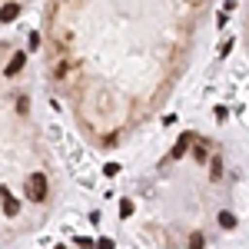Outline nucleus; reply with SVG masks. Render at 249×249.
I'll return each mask as SVG.
<instances>
[{
	"label": "nucleus",
	"instance_id": "4",
	"mask_svg": "<svg viewBox=\"0 0 249 249\" xmlns=\"http://www.w3.org/2000/svg\"><path fill=\"white\" fill-rule=\"evenodd\" d=\"M20 17V3H3L0 7V23H10V20Z\"/></svg>",
	"mask_w": 249,
	"mask_h": 249
},
{
	"label": "nucleus",
	"instance_id": "8",
	"mask_svg": "<svg viewBox=\"0 0 249 249\" xmlns=\"http://www.w3.org/2000/svg\"><path fill=\"white\" fill-rule=\"evenodd\" d=\"M130 213H133V203H130V199H123V203H120V216H123V219H126V216H130Z\"/></svg>",
	"mask_w": 249,
	"mask_h": 249
},
{
	"label": "nucleus",
	"instance_id": "9",
	"mask_svg": "<svg viewBox=\"0 0 249 249\" xmlns=\"http://www.w3.org/2000/svg\"><path fill=\"white\" fill-rule=\"evenodd\" d=\"M96 249H113V239H107V236H103V239H100V243H93Z\"/></svg>",
	"mask_w": 249,
	"mask_h": 249
},
{
	"label": "nucleus",
	"instance_id": "1",
	"mask_svg": "<svg viewBox=\"0 0 249 249\" xmlns=\"http://www.w3.org/2000/svg\"><path fill=\"white\" fill-rule=\"evenodd\" d=\"M27 196H30L34 203H43V199H47V176H43V173H34V176L27 179Z\"/></svg>",
	"mask_w": 249,
	"mask_h": 249
},
{
	"label": "nucleus",
	"instance_id": "10",
	"mask_svg": "<svg viewBox=\"0 0 249 249\" xmlns=\"http://www.w3.org/2000/svg\"><path fill=\"white\" fill-rule=\"evenodd\" d=\"M57 249H67V246H57Z\"/></svg>",
	"mask_w": 249,
	"mask_h": 249
},
{
	"label": "nucleus",
	"instance_id": "5",
	"mask_svg": "<svg viewBox=\"0 0 249 249\" xmlns=\"http://www.w3.org/2000/svg\"><path fill=\"white\" fill-rule=\"evenodd\" d=\"M190 140H193L190 133H183L179 140H176V146H173V160H183V156H186V150H190Z\"/></svg>",
	"mask_w": 249,
	"mask_h": 249
},
{
	"label": "nucleus",
	"instance_id": "3",
	"mask_svg": "<svg viewBox=\"0 0 249 249\" xmlns=\"http://www.w3.org/2000/svg\"><path fill=\"white\" fill-rule=\"evenodd\" d=\"M23 63H27V53H14V57H10V63L3 67V73H7V77H14V73H20V70H23Z\"/></svg>",
	"mask_w": 249,
	"mask_h": 249
},
{
	"label": "nucleus",
	"instance_id": "7",
	"mask_svg": "<svg viewBox=\"0 0 249 249\" xmlns=\"http://www.w3.org/2000/svg\"><path fill=\"white\" fill-rule=\"evenodd\" d=\"M206 246V236H203V232H193L190 236V249H203Z\"/></svg>",
	"mask_w": 249,
	"mask_h": 249
},
{
	"label": "nucleus",
	"instance_id": "6",
	"mask_svg": "<svg viewBox=\"0 0 249 249\" xmlns=\"http://www.w3.org/2000/svg\"><path fill=\"white\" fill-rule=\"evenodd\" d=\"M219 226L223 230H236V216L232 213H219Z\"/></svg>",
	"mask_w": 249,
	"mask_h": 249
},
{
	"label": "nucleus",
	"instance_id": "2",
	"mask_svg": "<svg viewBox=\"0 0 249 249\" xmlns=\"http://www.w3.org/2000/svg\"><path fill=\"white\" fill-rule=\"evenodd\" d=\"M0 196H3V213H7V216H17V213H20V203L10 196V190H7V186H0Z\"/></svg>",
	"mask_w": 249,
	"mask_h": 249
}]
</instances>
